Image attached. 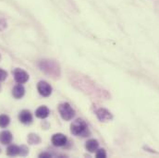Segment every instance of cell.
<instances>
[{"instance_id": "23", "label": "cell", "mask_w": 159, "mask_h": 158, "mask_svg": "<svg viewBox=\"0 0 159 158\" xmlns=\"http://www.w3.org/2000/svg\"><path fill=\"white\" fill-rule=\"evenodd\" d=\"M0 153H1V151H0Z\"/></svg>"}, {"instance_id": "15", "label": "cell", "mask_w": 159, "mask_h": 158, "mask_svg": "<svg viewBox=\"0 0 159 158\" xmlns=\"http://www.w3.org/2000/svg\"><path fill=\"white\" fill-rule=\"evenodd\" d=\"M10 119L7 115H0V128H6L8 126Z\"/></svg>"}, {"instance_id": "8", "label": "cell", "mask_w": 159, "mask_h": 158, "mask_svg": "<svg viewBox=\"0 0 159 158\" xmlns=\"http://www.w3.org/2000/svg\"><path fill=\"white\" fill-rule=\"evenodd\" d=\"M19 119L21 123L28 125V124L32 123V121H33V115L28 110H22L19 115Z\"/></svg>"}, {"instance_id": "19", "label": "cell", "mask_w": 159, "mask_h": 158, "mask_svg": "<svg viewBox=\"0 0 159 158\" xmlns=\"http://www.w3.org/2000/svg\"><path fill=\"white\" fill-rule=\"evenodd\" d=\"M7 27V22L4 19H0V31H3Z\"/></svg>"}, {"instance_id": "4", "label": "cell", "mask_w": 159, "mask_h": 158, "mask_svg": "<svg viewBox=\"0 0 159 158\" xmlns=\"http://www.w3.org/2000/svg\"><path fill=\"white\" fill-rule=\"evenodd\" d=\"M12 73H13L15 80L20 84L25 83L29 79V74L21 69H15Z\"/></svg>"}, {"instance_id": "14", "label": "cell", "mask_w": 159, "mask_h": 158, "mask_svg": "<svg viewBox=\"0 0 159 158\" xmlns=\"http://www.w3.org/2000/svg\"><path fill=\"white\" fill-rule=\"evenodd\" d=\"M28 142L30 144H38L41 142V138L37 134H30L28 137Z\"/></svg>"}, {"instance_id": "16", "label": "cell", "mask_w": 159, "mask_h": 158, "mask_svg": "<svg viewBox=\"0 0 159 158\" xmlns=\"http://www.w3.org/2000/svg\"><path fill=\"white\" fill-rule=\"evenodd\" d=\"M96 157L97 158H106L107 157V153L104 149H99L96 152Z\"/></svg>"}, {"instance_id": "21", "label": "cell", "mask_w": 159, "mask_h": 158, "mask_svg": "<svg viewBox=\"0 0 159 158\" xmlns=\"http://www.w3.org/2000/svg\"><path fill=\"white\" fill-rule=\"evenodd\" d=\"M0 91H1V85H0Z\"/></svg>"}, {"instance_id": "10", "label": "cell", "mask_w": 159, "mask_h": 158, "mask_svg": "<svg viewBox=\"0 0 159 158\" xmlns=\"http://www.w3.org/2000/svg\"><path fill=\"white\" fill-rule=\"evenodd\" d=\"M49 114H50V110H49L48 107L45 106H40V107H38V108L36 109V111H35V116H36L38 119H46V118L49 116Z\"/></svg>"}, {"instance_id": "7", "label": "cell", "mask_w": 159, "mask_h": 158, "mask_svg": "<svg viewBox=\"0 0 159 158\" xmlns=\"http://www.w3.org/2000/svg\"><path fill=\"white\" fill-rule=\"evenodd\" d=\"M52 143L55 145V146H57V147H60V146H64L66 143H67V137L62 134V133H57V134H54L52 139Z\"/></svg>"}, {"instance_id": "18", "label": "cell", "mask_w": 159, "mask_h": 158, "mask_svg": "<svg viewBox=\"0 0 159 158\" xmlns=\"http://www.w3.org/2000/svg\"><path fill=\"white\" fill-rule=\"evenodd\" d=\"M7 72L6 70H2V69H0V81L5 80L7 79Z\"/></svg>"}, {"instance_id": "22", "label": "cell", "mask_w": 159, "mask_h": 158, "mask_svg": "<svg viewBox=\"0 0 159 158\" xmlns=\"http://www.w3.org/2000/svg\"><path fill=\"white\" fill-rule=\"evenodd\" d=\"M0 59H1V55H0Z\"/></svg>"}, {"instance_id": "6", "label": "cell", "mask_w": 159, "mask_h": 158, "mask_svg": "<svg viewBox=\"0 0 159 158\" xmlns=\"http://www.w3.org/2000/svg\"><path fill=\"white\" fill-rule=\"evenodd\" d=\"M96 117L97 119H99L100 121L102 122H107V121H109L113 119V116L112 114L106 108H99L96 110Z\"/></svg>"}, {"instance_id": "2", "label": "cell", "mask_w": 159, "mask_h": 158, "mask_svg": "<svg viewBox=\"0 0 159 158\" xmlns=\"http://www.w3.org/2000/svg\"><path fill=\"white\" fill-rule=\"evenodd\" d=\"M70 131L75 136H89L87 124L81 119H76L72 122L70 126Z\"/></svg>"}, {"instance_id": "12", "label": "cell", "mask_w": 159, "mask_h": 158, "mask_svg": "<svg viewBox=\"0 0 159 158\" xmlns=\"http://www.w3.org/2000/svg\"><path fill=\"white\" fill-rule=\"evenodd\" d=\"M98 146H99V143L96 140H89L86 144H85V148L88 152L90 153H94L95 151H97L98 149Z\"/></svg>"}, {"instance_id": "20", "label": "cell", "mask_w": 159, "mask_h": 158, "mask_svg": "<svg viewBox=\"0 0 159 158\" xmlns=\"http://www.w3.org/2000/svg\"><path fill=\"white\" fill-rule=\"evenodd\" d=\"M39 157H43V158H49L52 157V155L49 154V153H42L39 155Z\"/></svg>"}, {"instance_id": "13", "label": "cell", "mask_w": 159, "mask_h": 158, "mask_svg": "<svg viewBox=\"0 0 159 158\" xmlns=\"http://www.w3.org/2000/svg\"><path fill=\"white\" fill-rule=\"evenodd\" d=\"M20 149L19 146L15 145V144H11L7 147V155L9 156H18L20 155Z\"/></svg>"}, {"instance_id": "11", "label": "cell", "mask_w": 159, "mask_h": 158, "mask_svg": "<svg viewBox=\"0 0 159 158\" xmlns=\"http://www.w3.org/2000/svg\"><path fill=\"white\" fill-rule=\"evenodd\" d=\"M24 93H25V89H24V87L21 85V84H17L14 88H13V90H12V94H13V96L16 98V99H20V98H22L23 97V95H24Z\"/></svg>"}, {"instance_id": "1", "label": "cell", "mask_w": 159, "mask_h": 158, "mask_svg": "<svg viewBox=\"0 0 159 158\" xmlns=\"http://www.w3.org/2000/svg\"><path fill=\"white\" fill-rule=\"evenodd\" d=\"M39 67L44 73L52 77L57 78L60 75L59 66L53 60H42L39 63Z\"/></svg>"}, {"instance_id": "9", "label": "cell", "mask_w": 159, "mask_h": 158, "mask_svg": "<svg viewBox=\"0 0 159 158\" xmlns=\"http://www.w3.org/2000/svg\"><path fill=\"white\" fill-rule=\"evenodd\" d=\"M13 136L10 131L8 130H4L0 132V142L2 144H9L12 142Z\"/></svg>"}, {"instance_id": "17", "label": "cell", "mask_w": 159, "mask_h": 158, "mask_svg": "<svg viewBox=\"0 0 159 158\" xmlns=\"http://www.w3.org/2000/svg\"><path fill=\"white\" fill-rule=\"evenodd\" d=\"M20 156H25L28 153H29V151H28V148L25 146V145H22V146H20Z\"/></svg>"}, {"instance_id": "3", "label": "cell", "mask_w": 159, "mask_h": 158, "mask_svg": "<svg viewBox=\"0 0 159 158\" xmlns=\"http://www.w3.org/2000/svg\"><path fill=\"white\" fill-rule=\"evenodd\" d=\"M58 112L61 116V118L64 120H71L75 116V111L74 109L70 106V104L68 103H63L59 105L58 106Z\"/></svg>"}, {"instance_id": "5", "label": "cell", "mask_w": 159, "mask_h": 158, "mask_svg": "<svg viewBox=\"0 0 159 158\" xmlns=\"http://www.w3.org/2000/svg\"><path fill=\"white\" fill-rule=\"evenodd\" d=\"M37 90H38V93L43 97H48L52 93V87H51V85L48 82L44 81V80H42V81L38 82Z\"/></svg>"}]
</instances>
